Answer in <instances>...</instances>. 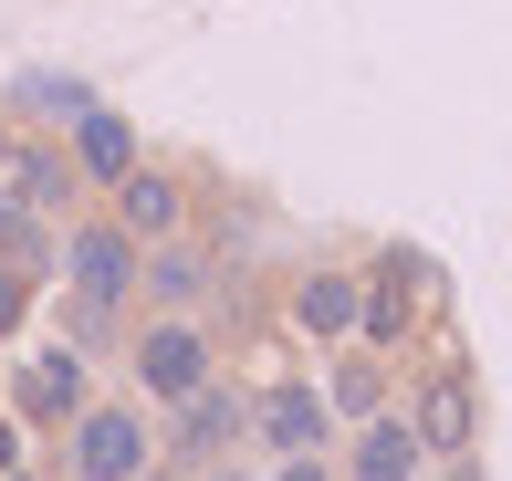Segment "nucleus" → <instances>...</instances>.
I'll return each mask as SVG.
<instances>
[{
    "label": "nucleus",
    "mask_w": 512,
    "mask_h": 481,
    "mask_svg": "<svg viewBox=\"0 0 512 481\" xmlns=\"http://www.w3.org/2000/svg\"><path fill=\"white\" fill-rule=\"evenodd\" d=\"M418 461H429V450H418L408 419H387V408H377V419H356V461H345L356 481H418Z\"/></svg>",
    "instance_id": "obj_12"
},
{
    "label": "nucleus",
    "mask_w": 512,
    "mask_h": 481,
    "mask_svg": "<svg viewBox=\"0 0 512 481\" xmlns=\"http://www.w3.org/2000/svg\"><path fill=\"white\" fill-rule=\"evenodd\" d=\"M0 189H11L21 210H63V199L84 189V168H74V147H32V136H21L11 168H0Z\"/></svg>",
    "instance_id": "obj_9"
},
{
    "label": "nucleus",
    "mask_w": 512,
    "mask_h": 481,
    "mask_svg": "<svg viewBox=\"0 0 512 481\" xmlns=\"http://www.w3.org/2000/svg\"><path fill=\"white\" fill-rule=\"evenodd\" d=\"M251 429H262V450H283V461L335 450V408H324L314 387H262V398H251Z\"/></svg>",
    "instance_id": "obj_6"
},
{
    "label": "nucleus",
    "mask_w": 512,
    "mask_h": 481,
    "mask_svg": "<svg viewBox=\"0 0 512 481\" xmlns=\"http://www.w3.org/2000/svg\"><path fill=\"white\" fill-rule=\"evenodd\" d=\"M408 429H418V450H429V461H460V450H471V429H481V387L460 377V366L418 377V408H408Z\"/></svg>",
    "instance_id": "obj_4"
},
{
    "label": "nucleus",
    "mask_w": 512,
    "mask_h": 481,
    "mask_svg": "<svg viewBox=\"0 0 512 481\" xmlns=\"http://www.w3.org/2000/svg\"><path fill=\"white\" fill-rule=\"evenodd\" d=\"M63 272H74V314H115L136 293V231H115V220L74 231L63 241Z\"/></svg>",
    "instance_id": "obj_2"
},
{
    "label": "nucleus",
    "mask_w": 512,
    "mask_h": 481,
    "mask_svg": "<svg viewBox=\"0 0 512 481\" xmlns=\"http://www.w3.org/2000/svg\"><path fill=\"white\" fill-rule=\"evenodd\" d=\"M74 168L95 178V189H115V178L136 168V126L115 116V105H74Z\"/></svg>",
    "instance_id": "obj_10"
},
{
    "label": "nucleus",
    "mask_w": 512,
    "mask_h": 481,
    "mask_svg": "<svg viewBox=\"0 0 512 481\" xmlns=\"http://www.w3.org/2000/svg\"><path fill=\"white\" fill-rule=\"evenodd\" d=\"M178 220H189V189H178L168 168H147V157H136V168L115 178V231H136V241H168Z\"/></svg>",
    "instance_id": "obj_7"
},
{
    "label": "nucleus",
    "mask_w": 512,
    "mask_h": 481,
    "mask_svg": "<svg viewBox=\"0 0 512 481\" xmlns=\"http://www.w3.org/2000/svg\"><path fill=\"white\" fill-rule=\"evenodd\" d=\"M220 481H251V471H220Z\"/></svg>",
    "instance_id": "obj_20"
},
{
    "label": "nucleus",
    "mask_w": 512,
    "mask_h": 481,
    "mask_svg": "<svg viewBox=\"0 0 512 481\" xmlns=\"http://www.w3.org/2000/svg\"><path fill=\"white\" fill-rule=\"evenodd\" d=\"M324 408H335V419H377V408H387L377 356H345V366H335V398H324Z\"/></svg>",
    "instance_id": "obj_15"
},
{
    "label": "nucleus",
    "mask_w": 512,
    "mask_h": 481,
    "mask_svg": "<svg viewBox=\"0 0 512 481\" xmlns=\"http://www.w3.org/2000/svg\"><path fill=\"white\" fill-rule=\"evenodd\" d=\"M136 471H157L147 419L136 408H84L74 419V481H136Z\"/></svg>",
    "instance_id": "obj_3"
},
{
    "label": "nucleus",
    "mask_w": 512,
    "mask_h": 481,
    "mask_svg": "<svg viewBox=\"0 0 512 481\" xmlns=\"http://www.w3.org/2000/svg\"><path fill=\"white\" fill-rule=\"evenodd\" d=\"M272 481H335V471H324V450H304V461H283Z\"/></svg>",
    "instance_id": "obj_18"
},
{
    "label": "nucleus",
    "mask_w": 512,
    "mask_h": 481,
    "mask_svg": "<svg viewBox=\"0 0 512 481\" xmlns=\"http://www.w3.org/2000/svg\"><path fill=\"white\" fill-rule=\"evenodd\" d=\"M0 251H11L21 272H42V210H21L11 189H0Z\"/></svg>",
    "instance_id": "obj_16"
},
{
    "label": "nucleus",
    "mask_w": 512,
    "mask_h": 481,
    "mask_svg": "<svg viewBox=\"0 0 512 481\" xmlns=\"http://www.w3.org/2000/svg\"><path fill=\"white\" fill-rule=\"evenodd\" d=\"M429 283H439V272L418 262V251H387V262L366 272V314H356V335H377V346H398V335L418 325V304H429Z\"/></svg>",
    "instance_id": "obj_5"
},
{
    "label": "nucleus",
    "mask_w": 512,
    "mask_h": 481,
    "mask_svg": "<svg viewBox=\"0 0 512 481\" xmlns=\"http://www.w3.org/2000/svg\"><path fill=\"white\" fill-rule=\"evenodd\" d=\"M136 481H189V471H136Z\"/></svg>",
    "instance_id": "obj_19"
},
{
    "label": "nucleus",
    "mask_w": 512,
    "mask_h": 481,
    "mask_svg": "<svg viewBox=\"0 0 512 481\" xmlns=\"http://www.w3.org/2000/svg\"><path fill=\"white\" fill-rule=\"evenodd\" d=\"M21 408H32V419H84V356L42 346L32 366H21Z\"/></svg>",
    "instance_id": "obj_13"
},
{
    "label": "nucleus",
    "mask_w": 512,
    "mask_h": 481,
    "mask_svg": "<svg viewBox=\"0 0 512 481\" xmlns=\"http://www.w3.org/2000/svg\"><path fill=\"white\" fill-rule=\"evenodd\" d=\"M356 314H366V272H304L293 283V325L304 335H356Z\"/></svg>",
    "instance_id": "obj_11"
},
{
    "label": "nucleus",
    "mask_w": 512,
    "mask_h": 481,
    "mask_svg": "<svg viewBox=\"0 0 512 481\" xmlns=\"http://www.w3.org/2000/svg\"><path fill=\"white\" fill-rule=\"evenodd\" d=\"M220 377V356H209V335L189 325V314H157L147 335H136V387H147V398H199V387Z\"/></svg>",
    "instance_id": "obj_1"
},
{
    "label": "nucleus",
    "mask_w": 512,
    "mask_h": 481,
    "mask_svg": "<svg viewBox=\"0 0 512 481\" xmlns=\"http://www.w3.org/2000/svg\"><path fill=\"white\" fill-rule=\"evenodd\" d=\"M21 314H32V272H21V262H11V251H0V335H11V325H21Z\"/></svg>",
    "instance_id": "obj_17"
},
{
    "label": "nucleus",
    "mask_w": 512,
    "mask_h": 481,
    "mask_svg": "<svg viewBox=\"0 0 512 481\" xmlns=\"http://www.w3.org/2000/svg\"><path fill=\"white\" fill-rule=\"evenodd\" d=\"M136 293H157L168 314H189L209 293V262H199V251H147V262H136Z\"/></svg>",
    "instance_id": "obj_14"
},
{
    "label": "nucleus",
    "mask_w": 512,
    "mask_h": 481,
    "mask_svg": "<svg viewBox=\"0 0 512 481\" xmlns=\"http://www.w3.org/2000/svg\"><path fill=\"white\" fill-rule=\"evenodd\" d=\"M241 429H251V398H230V387L209 377L199 398H178V471H189V461H220Z\"/></svg>",
    "instance_id": "obj_8"
}]
</instances>
